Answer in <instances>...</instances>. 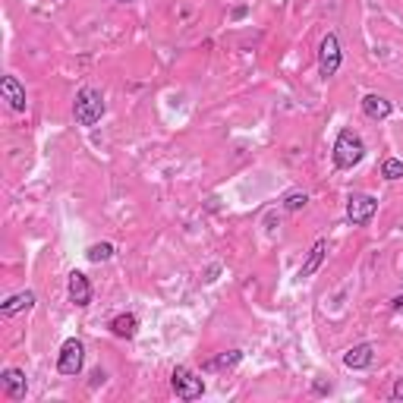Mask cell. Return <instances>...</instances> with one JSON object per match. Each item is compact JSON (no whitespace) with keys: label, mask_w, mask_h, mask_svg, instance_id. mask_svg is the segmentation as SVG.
Wrapping results in <instances>:
<instances>
[{"label":"cell","mask_w":403,"mask_h":403,"mask_svg":"<svg viewBox=\"0 0 403 403\" xmlns=\"http://www.w3.org/2000/svg\"><path fill=\"white\" fill-rule=\"evenodd\" d=\"M246 16H249V7H237V10H233V19H246Z\"/></svg>","instance_id":"cb8c5ba5"},{"label":"cell","mask_w":403,"mask_h":403,"mask_svg":"<svg viewBox=\"0 0 403 403\" xmlns=\"http://www.w3.org/2000/svg\"><path fill=\"white\" fill-rule=\"evenodd\" d=\"M306 205H309L306 192H287V196H284V212H302Z\"/></svg>","instance_id":"ac0fdd59"},{"label":"cell","mask_w":403,"mask_h":403,"mask_svg":"<svg viewBox=\"0 0 403 403\" xmlns=\"http://www.w3.org/2000/svg\"><path fill=\"white\" fill-rule=\"evenodd\" d=\"M372 362H375V343H356V347H350L347 353H343V366L353 372L369 369Z\"/></svg>","instance_id":"9c48e42d"},{"label":"cell","mask_w":403,"mask_h":403,"mask_svg":"<svg viewBox=\"0 0 403 403\" xmlns=\"http://www.w3.org/2000/svg\"><path fill=\"white\" fill-rule=\"evenodd\" d=\"M366 157V142L356 130H341L334 139V167L337 171H353Z\"/></svg>","instance_id":"6da1fadb"},{"label":"cell","mask_w":403,"mask_h":403,"mask_svg":"<svg viewBox=\"0 0 403 403\" xmlns=\"http://www.w3.org/2000/svg\"><path fill=\"white\" fill-rule=\"evenodd\" d=\"M108 114V101L98 89H79L73 101V117L79 126H95L101 123V117Z\"/></svg>","instance_id":"7a4b0ae2"},{"label":"cell","mask_w":403,"mask_h":403,"mask_svg":"<svg viewBox=\"0 0 403 403\" xmlns=\"http://www.w3.org/2000/svg\"><path fill=\"white\" fill-rule=\"evenodd\" d=\"M381 177L388 180V183L403 180V161H400V157H384V161H381Z\"/></svg>","instance_id":"e0dca14e"},{"label":"cell","mask_w":403,"mask_h":403,"mask_svg":"<svg viewBox=\"0 0 403 403\" xmlns=\"http://www.w3.org/2000/svg\"><path fill=\"white\" fill-rule=\"evenodd\" d=\"M378 214V198L369 192H353L347 198V221L353 227H366L372 224V218Z\"/></svg>","instance_id":"8992f818"},{"label":"cell","mask_w":403,"mask_h":403,"mask_svg":"<svg viewBox=\"0 0 403 403\" xmlns=\"http://www.w3.org/2000/svg\"><path fill=\"white\" fill-rule=\"evenodd\" d=\"M35 306V290H22V293H13L10 300H3V306H0V315L3 318H13L16 312H22V309H32Z\"/></svg>","instance_id":"5bb4252c"},{"label":"cell","mask_w":403,"mask_h":403,"mask_svg":"<svg viewBox=\"0 0 403 403\" xmlns=\"http://www.w3.org/2000/svg\"><path fill=\"white\" fill-rule=\"evenodd\" d=\"M171 388H173V394L186 403L198 400V397L205 394V381H202L192 369H186V366H177V369L171 372Z\"/></svg>","instance_id":"5b68a950"},{"label":"cell","mask_w":403,"mask_h":403,"mask_svg":"<svg viewBox=\"0 0 403 403\" xmlns=\"http://www.w3.org/2000/svg\"><path fill=\"white\" fill-rule=\"evenodd\" d=\"M0 92H3V101L10 104V110H16V114L26 110V89H22V83L16 76H3L0 79Z\"/></svg>","instance_id":"30bf717a"},{"label":"cell","mask_w":403,"mask_h":403,"mask_svg":"<svg viewBox=\"0 0 403 403\" xmlns=\"http://www.w3.org/2000/svg\"><path fill=\"white\" fill-rule=\"evenodd\" d=\"M362 114L369 117V120H388V117L394 114V104L384 95H375V92H372V95L362 98Z\"/></svg>","instance_id":"4fadbf2b"},{"label":"cell","mask_w":403,"mask_h":403,"mask_svg":"<svg viewBox=\"0 0 403 403\" xmlns=\"http://www.w3.org/2000/svg\"><path fill=\"white\" fill-rule=\"evenodd\" d=\"M239 362H243V350H227V353L208 359L205 366H202V372H230V369H237Z\"/></svg>","instance_id":"9a60e30c"},{"label":"cell","mask_w":403,"mask_h":403,"mask_svg":"<svg viewBox=\"0 0 403 403\" xmlns=\"http://www.w3.org/2000/svg\"><path fill=\"white\" fill-rule=\"evenodd\" d=\"M343 67V48H341V38L334 32H328L321 38L318 44V76L321 79H334Z\"/></svg>","instance_id":"3957f363"},{"label":"cell","mask_w":403,"mask_h":403,"mask_svg":"<svg viewBox=\"0 0 403 403\" xmlns=\"http://www.w3.org/2000/svg\"><path fill=\"white\" fill-rule=\"evenodd\" d=\"M325 255H328V239H315L312 243V249H309V255H306V261L300 265V274L296 277H312L315 271L321 268V261H325Z\"/></svg>","instance_id":"8fae6325"},{"label":"cell","mask_w":403,"mask_h":403,"mask_svg":"<svg viewBox=\"0 0 403 403\" xmlns=\"http://www.w3.org/2000/svg\"><path fill=\"white\" fill-rule=\"evenodd\" d=\"M391 312L403 315V293H397V296H394V300H391Z\"/></svg>","instance_id":"44dd1931"},{"label":"cell","mask_w":403,"mask_h":403,"mask_svg":"<svg viewBox=\"0 0 403 403\" xmlns=\"http://www.w3.org/2000/svg\"><path fill=\"white\" fill-rule=\"evenodd\" d=\"M67 293H69V302H73L76 309L92 306V280L85 277L83 271H73L67 280Z\"/></svg>","instance_id":"52a82bcc"},{"label":"cell","mask_w":403,"mask_h":403,"mask_svg":"<svg viewBox=\"0 0 403 403\" xmlns=\"http://www.w3.org/2000/svg\"><path fill=\"white\" fill-rule=\"evenodd\" d=\"M104 378H108V372H92V388H98V384H104Z\"/></svg>","instance_id":"603a6c76"},{"label":"cell","mask_w":403,"mask_h":403,"mask_svg":"<svg viewBox=\"0 0 403 403\" xmlns=\"http://www.w3.org/2000/svg\"><path fill=\"white\" fill-rule=\"evenodd\" d=\"M312 391H315V394H331V384H328V381H321V378H318V381L312 384Z\"/></svg>","instance_id":"7402d4cb"},{"label":"cell","mask_w":403,"mask_h":403,"mask_svg":"<svg viewBox=\"0 0 403 403\" xmlns=\"http://www.w3.org/2000/svg\"><path fill=\"white\" fill-rule=\"evenodd\" d=\"M108 328H110V334L120 337V341H132V337L139 334V318L132 312H120L110 318Z\"/></svg>","instance_id":"7c38bea8"},{"label":"cell","mask_w":403,"mask_h":403,"mask_svg":"<svg viewBox=\"0 0 403 403\" xmlns=\"http://www.w3.org/2000/svg\"><path fill=\"white\" fill-rule=\"evenodd\" d=\"M391 400H403V378L394 381V388H391Z\"/></svg>","instance_id":"ffe728a7"},{"label":"cell","mask_w":403,"mask_h":403,"mask_svg":"<svg viewBox=\"0 0 403 403\" xmlns=\"http://www.w3.org/2000/svg\"><path fill=\"white\" fill-rule=\"evenodd\" d=\"M218 274H221V265H208L205 274H202V280H205V284H214V280H218Z\"/></svg>","instance_id":"d6986e66"},{"label":"cell","mask_w":403,"mask_h":403,"mask_svg":"<svg viewBox=\"0 0 403 403\" xmlns=\"http://www.w3.org/2000/svg\"><path fill=\"white\" fill-rule=\"evenodd\" d=\"M117 3H130V0H117Z\"/></svg>","instance_id":"d4e9b609"},{"label":"cell","mask_w":403,"mask_h":403,"mask_svg":"<svg viewBox=\"0 0 403 403\" xmlns=\"http://www.w3.org/2000/svg\"><path fill=\"white\" fill-rule=\"evenodd\" d=\"M85 259L95 261V265H101V261H110V259H114V246H110V243H95V246L85 249Z\"/></svg>","instance_id":"2e32d148"},{"label":"cell","mask_w":403,"mask_h":403,"mask_svg":"<svg viewBox=\"0 0 403 403\" xmlns=\"http://www.w3.org/2000/svg\"><path fill=\"white\" fill-rule=\"evenodd\" d=\"M85 366V343L79 337H67L60 343V353H57V372L67 378H76Z\"/></svg>","instance_id":"277c9868"},{"label":"cell","mask_w":403,"mask_h":403,"mask_svg":"<svg viewBox=\"0 0 403 403\" xmlns=\"http://www.w3.org/2000/svg\"><path fill=\"white\" fill-rule=\"evenodd\" d=\"M0 384H3V394L10 397V400H22L28 391V381H26V372L16 369V366H10V369L0 372Z\"/></svg>","instance_id":"ba28073f"}]
</instances>
